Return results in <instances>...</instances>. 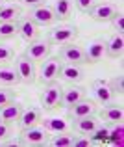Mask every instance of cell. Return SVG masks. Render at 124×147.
I'll list each match as a JSON object with an SVG mask.
<instances>
[{
    "mask_svg": "<svg viewBox=\"0 0 124 147\" xmlns=\"http://www.w3.org/2000/svg\"><path fill=\"white\" fill-rule=\"evenodd\" d=\"M50 132L43 125H33L28 129H21V134L17 136V142L21 147H39L46 145Z\"/></svg>",
    "mask_w": 124,
    "mask_h": 147,
    "instance_id": "6da1fadb",
    "label": "cell"
},
{
    "mask_svg": "<svg viewBox=\"0 0 124 147\" xmlns=\"http://www.w3.org/2000/svg\"><path fill=\"white\" fill-rule=\"evenodd\" d=\"M13 67L17 69V75H19V82L26 84V86H32L35 84L37 80V73H35V63L30 61L24 54L13 58Z\"/></svg>",
    "mask_w": 124,
    "mask_h": 147,
    "instance_id": "7a4b0ae2",
    "label": "cell"
},
{
    "mask_svg": "<svg viewBox=\"0 0 124 147\" xmlns=\"http://www.w3.org/2000/svg\"><path fill=\"white\" fill-rule=\"evenodd\" d=\"M78 37V26L74 24H61L52 28L46 34V41L50 45H65V43H72Z\"/></svg>",
    "mask_w": 124,
    "mask_h": 147,
    "instance_id": "3957f363",
    "label": "cell"
},
{
    "mask_svg": "<svg viewBox=\"0 0 124 147\" xmlns=\"http://www.w3.org/2000/svg\"><path fill=\"white\" fill-rule=\"evenodd\" d=\"M59 67H61V60L59 56H48L46 60L41 61V71H39V82L48 86L52 82H57L59 76Z\"/></svg>",
    "mask_w": 124,
    "mask_h": 147,
    "instance_id": "277c9868",
    "label": "cell"
},
{
    "mask_svg": "<svg viewBox=\"0 0 124 147\" xmlns=\"http://www.w3.org/2000/svg\"><path fill=\"white\" fill-rule=\"evenodd\" d=\"M28 17L32 19L39 28H43V26H52L54 22H57V17H56V13H54L52 6H46V4L30 7Z\"/></svg>",
    "mask_w": 124,
    "mask_h": 147,
    "instance_id": "5b68a950",
    "label": "cell"
},
{
    "mask_svg": "<svg viewBox=\"0 0 124 147\" xmlns=\"http://www.w3.org/2000/svg\"><path fill=\"white\" fill-rule=\"evenodd\" d=\"M17 36L21 37L22 41H26V43H32V41L39 39L41 28L28 17V15H26V17H19L17 19Z\"/></svg>",
    "mask_w": 124,
    "mask_h": 147,
    "instance_id": "8992f818",
    "label": "cell"
},
{
    "mask_svg": "<svg viewBox=\"0 0 124 147\" xmlns=\"http://www.w3.org/2000/svg\"><path fill=\"white\" fill-rule=\"evenodd\" d=\"M50 50H52V45L48 43L46 39H35V41H32V43H28V47L24 49V56L28 58L30 61H43V60H46V58L50 56Z\"/></svg>",
    "mask_w": 124,
    "mask_h": 147,
    "instance_id": "52a82bcc",
    "label": "cell"
},
{
    "mask_svg": "<svg viewBox=\"0 0 124 147\" xmlns=\"http://www.w3.org/2000/svg\"><path fill=\"white\" fill-rule=\"evenodd\" d=\"M41 99V106L45 108V110H56V108H59V99H61V86L57 82H52L48 84V86L45 88V90L41 91L39 95Z\"/></svg>",
    "mask_w": 124,
    "mask_h": 147,
    "instance_id": "ba28073f",
    "label": "cell"
},
{
    "mask_svg": "<svg viewBox=\"0 0 124 147\" xmlns=\"http://www.w3.org/2000/svg\"><path fill=\"white\" fill-rule=\"evenodd\" d=\"M59 60L65 63H76V65H83L85 63V52L80 45L74 43H65L59 49Z\"/></svg>",
    "mask_w": 124,
    "mask_h": 147,
    "instance_id": "9c48e42d",
    "label": "cell"
},
{
    "mask_svg": "<svg viewBox=\"0 0 124 147\" xmlns=\"http://www.w3.org/2000/svg\"><path fill=\"white\" fill-rule=\"evenodd\" d=\"M96 110H98L96 108V100L83 97L82 100H78L76 104L67 108V115H69V119H78V117H85V115H95Z\"/></svg>",
    "mask_w": 124,
    "mask_h": 147,
    "instance_id": "30bf717a",
    "label": "cell"
},
{
    "mask_svg": "<svg viewBox=\"0 0 124 147\" xmlns=\"http://www.w3.org/2000/svg\"><path fill=\"white\" fill-rule=\"evenodd\" d=\"M117 6H115L113 2H98L95 4V6L91 7V11H89V15H91L93 21L96 22H109L111 19L115 17V13H117Z\"/></svg>",
    "mask_w": 124,
    "mask_h": 147,
    "instance_id": "8fae6325",
    "label": "cell"
},
{
    "mask_svg": "<svg viewBox=\"0 0 124 147\" xmlns=\"http://www.w3.org/2000/svg\"><path fill=\"white\" fill-rule=\"evenodd\" d=\"M57 78L65 80L69 84H80L85 78V71L82 65H76V63H61L59 67V76Z\"/></svg>",
    "mask_w": 124,
    "mask_h": 147,
    "instance_id": "7c38bea8",
    "label": "cell"
},
{
    "mask_svg": "<svg viewBox=\"0 0 124 147\" xmlns=\"http://www.w3.org/2000/svg\"><path fill=\"white\" fill-rule=\"evenodd\" d=\"M87 97V90L82 86H71L67 90H61V99H59V108H69L76 104L78 100Z\"/></svg>",
    "mask_w": 124,
    "mask_h": 147,
    "instance_id": "4fadbf2b",
    "label": "cell"
},
{
    "mask_svg": "<svg viewBox=\"0 0 124 147\" xmlns=\"http://www.w3.org/2000/svg\"><path fill=\"white\" fill-rule=\"evenodd\" d=\"M41 119H43L41 108L28 106V108H22L21 115H19V119H17V125H19V129H28V127L39 125Z\"/></svg>",
    "mask_w": 124,
    "mask_h": 147,
    "instance_id": "5bb4252c",
    "label": "cell"
},
{
    "mask_svg": "<svg viewBox=\"0 0 124 147\" xmlns=\"http://www.w3.org/2000/svg\"><path fill=\"white\" fill-rule=\"evenodd\" d=\"M93 95H95V100L96 104H107L113 100V91H111L109 88V82H106V80H95L93 82Z\"/></svg>",
    "mask_w": 124,
    "mask_h": 147,
    "instance_id": "9a60e30c",
    "label": "cell"
},
{
    "mask_svg": "<svg viewBox=\"0 0 124 147\" xmlns=\"http://www.w3.org/2000/svg\"><path fill=\"white\" fill-rule=\"evenodd\" d=\"M104 50H106V41L104 39H93L91 43H87V47L83 49L85 52V63H96L102 60Z\"/></svg>",
    "mask_w": 124,
    "mask_h": 147,
    "instance_id": "2e32d148",
    "label": "cell"
},
{
    "mask_svg": "<svg viewBox=\"0 0 124 147\" xmlns=\"http://www.w3.org/2000/svg\"><path fill=\"white\" fill-rule=\"evenodd\" d=\"M122 52H124V37H122V34L115 32L113 36H109V39L106 41V50H104V54L113 58V60H117V58H122Z\"/></svg>",
    "mask_w": 124,
    "mask_h": 147,
    "instance_id": "e0dca14e",
    "label": "cell"
},
{
    "mask_svg": "<svg viewBox=\"0 0 124 147\" xmlns=\"http://www.w3.org/2000/svg\"><path fill=\"white\" fill-rule=\"evenodd\" d=\"M21 112H22V104L17 102V100H11V102L0 106V121L7 123V125H13V123H17Z\"/></svg>",
    "mask_w": 124,
    "mask_h": 147,
    "instance_id": "ac0fdd59",
    "label": "cell"
},
{
    "mask_svg": "<svg viewBox=\"0 0 124 147\" xmlns=\"http://www.w3.org/2000/svg\"><path fill=\"white\" fill-rule=\"evenodd\" d=\"M98 125V119L95 117V115H85V117H78V119H72V130H74L76 134H85V136H89V134L95 130V127Z\"/></svg>",
    "mask_w": 124,
    "mask_h": 147,
    "instance_id": "d6986e66",
    "label": "cell"
},
{
    "mask_svg": "<svg viewBox=\"0 0 124 147\" xmlns=\"http://www.w3.org/2000/svg\"><path fill=\"white\" fill-rule=\"evenodd\" d=\"M100 115H102L104 123H117V121H122V119H124V110H122L121 104L107 102V104H104Z\"/></svg>",
    "mask_w": 124,
    "mask_h": 147,
    "instance_id": "ffe728a7",
    "label": "cell"
},
{
    "mask_svg": "<svg viewBox=\"0 0 124 147\" xmlns=\"http://www.w3.org/2000/svg\"><path fill=\"white\" fill-rule=\"evenodd\" d=\"M19 82V75H17V69L9 63H0V86H7V88H13L17 86Z\"/></svg>",
    "mask_w": 124,
    "mask_h": 147,
    "instance_id": "44dd1931",
    "label": "cell"
},
{
    "mask_svg": "<svg viewBox=\"0 0 124 147\" xmlns=\"http://www.w3.org/2000/svg\"><path fill=\"white\" fill-rule=\"evenodd\" d=\"M107 136H109V123H102V125H96L95 130L89 134V140H91V145H102L107 144Z\"/></svg>",
    "mask_w": 124,
    "mask_h": 147,
    "instance_id": "7402d4cb",
    "label": "cell"
},
{
    "mask_svg": "<svg viewBox=\"0 0 124 147\" xmlns=\"http://www.w3.org/2000/svg\"><path fill=\"white\" fill-rule=\"evenodd\" d=\"M43 127L48 130L50 134L54 132H67L69 130V121L63 117H48V119H41Z\"/></svg>",
    "mask_w": 124,
    "mask_h": 147,
    "instance_id": "603a6c76",
    "label": "cell"
},
{
    "mask_svg": "<svg viewBox=\"0 0 124 147\" xmlns=\"http://www.w3.org/2000/svg\"><path fill=\"white\" fill-rule=\"evenodd\" d=\"M72 0H56L52 6L54 13H56L57 21H67V19H71L72 15Z\"/></svg>",
    "mask_w": 124,
    "mask_h": 147,
    "instance_id": "cb8c5ba5",
    "label": "cell"
},
{
    "mask_svg": "<svg viewBox=\"0 0 124 147\" xmlns=\"http://www.w3.org/2000/svg\"><path fill=\"white\" fill-rule=\"evenodd\" d=\"M21 13H22L21 6H17V4H6V6L0 7V22L17 21L21 17Z\"/></svg>",
    "mask_w": 124,
    "mask_h": 147,
    "instance_id": "d4e9b609",
    "label": "cell"
},
{
    "mask_svg": "<svg viewBox=\"0 0 124 147\" xmlns=\"http://www.w3.org/2000/svg\"><path fill=\"white\" fill-rule=\"evenodd\" d=\"M122 138H124V125H122V121L109 123V136H107V144L122 145Z\"/></svg>",
    "mask_w": 124,
    "mask_h": 147,
    "instance_id": "484cf974",
    "label": "cell"
},
{
    "mask_svg": "<svg viewBox=\"0 0 124 147\" xmlns=\"http://www.w3.org/2000/svg\"><path fill=\"white\" fill-rule=\"evenodd\" d=\"M46 145L52 147H72V136L67 132H54L52 136H48Z\"/></svg>",
    "mask_w": 124,
    "mask_h": 147,
    "instance_id": "4316f807",
    "label": "cell"
},
{
    "mask_svg": "<svg viewBox=\"0 0 124 147\" xmlns=\"http://www.w3.org/2000/svg\"><path fill=\"white\" fill-rule=\"evenodd\" d=\"M17 36V21L11 22H0V41L13 39Z\"/></svg>",
    "mask_w": 124,
    "mask_h": 147,
    "instance_id": "83f0119b",
    "label": "cell"
},
{
    "mask_svg": "<svg viewBox=\"0 0 124 147\" xmlns=\"http://www.w3.org/2000/svg\"><path fill=\"white\" fill-rule=\"evenodd\" d=\"M109 88L113 91V95H122L124 93V76L122 75H117L109 80Z\"/></svg>",
    "mask_w": 124,
    "mask_h": 147,
    "instance_id": "f1b7e54d",
    "label": "cell"
},
{
    "mask_svg": "<svg viewBox=\"0 0 124 147\" xmlns=\"http://www.w3.org/2000/svg\"><path fill=\"white\" fill-rule=\"evenodd\" d=\"M11 100H15V91L7 86H0V106L11 102Z\"/></svg>",
    "mask_w": 124,
    "mask_h": 147,
    "instance_id": "f546056e",
    "label": "cell"
},
{
    "mask_svg": "<svg viewBox=\"0 0 124 147\" xmlns=\"http://www.w3.org/2000/svg\"><path fill=\"white\" fill-rule=\"evenodd\" d=\"M15 58V52L9 45L0 43V63H6V61H11Z\"/></svg>",
    "mask_w": 124,
    "mask_h": 147,
    "instance_id": "4dcf8cb0",
    "label": "cell"
},
{
    "mask_svg": "<svg viewBox=\"0 0 124 147\" xmlns=\"http://www.w3.org/2000/svg\"><path fill=\"white\" fill-rule=\"evenodd\" d=\"M109 22H111V26H113L115 32L122 34V30H124V15H122V11H117V13H115V17L111 19Z\"/></svg>",
    "mask_w": 124,
    "mask_h": 147,
    "instance_id": "1f68e13d",
    "label": "cell"
},
{
    "mask_svg": "<svg viewBox=\"0 0 124 147\" xmlns=\"http://www.w3.org/2000/svg\"><path fill=\"white\" fill-rule=\"evenodd\" d=\"M96 4V0H74V6L78 11H82V13H89L91 11V7Z\"/></svg>",
    "mask_w": 124,
    "mask_h": 147,
    "instance_id": "d6a6232c",
    "label": "cell"
},
{
    "mask_svg": "<svg viewBox=\"0 0 124 147\" xmlns=\"http://www.w3.org/2000/svg\"><path fill=\"white\" fill-rule=\"evenodd\" d=\"M9 138H13V129H11V125L0 121V144L6 142V140H9Z\"/></svg>",
    "mask_w": 124,
    "mask_h": 147,
    "instance_id": "836d02e7",
    "label": "cell"
},
{
    "mask_svg": "<svg viewBox=\"0 0 124 147\" xmlns=\"http://www.w3.org/2000/svg\"><path fill=\"white\" fill-rule=\"evenodd\" d=\"M87 145H91V140H89L85 134L72 136V147H87Z\"/></svg>",
    "mask_w": 124,
    "mask_h": 147,
    "instance_id": "e575fe53",
    "label": "cell"
},
{
    "mask_svg": "<svg viewBox=\"0 0 124 147\" xmlns=\"http://www.w3.org/2000/svg\"><path fill=\"white\" fill-rule=\"evenodd\" d=\"M24 6L28 7H35V6H43V4H46V0H21Z\"/></svg>",
    "mask_w": 124,
    "mask_h": 147,
    "instance_id": "d590c367",
    "label": "cell"
},
{
    "mask_svg": "<svg viewBox=\"0 0 124 147\" xmlns=\"http://www.w3.org/2000/svg\"><path fill=\"white\" fill-rule=\"evenodd\" d=\"M2 2H17V0H2Z\"/></svg>",
    "mask_w": 124,
    "mask_h": 147,
    "instance_id": "8d00e7d4",
    "label": "cell"
},
{
    "mask_svg": "<svg viewBox=\"0 0 124 147\" xmlns=\"http://www.w3.org/2000/svg\"><path fill=\"white\" fill-rule=\"evenodd\" d=\"M2 6H4V2H2V0H0V7H2Z\"/></svg>",
    "mask_w": 124,
    "mask_h": 147,
    "instance_id": "74e56055",
    "label": "cell"
}]
</instances>
